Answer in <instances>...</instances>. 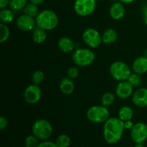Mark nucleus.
I'll return each instance as SVG.
<instances>
[{
    "mask_svg": "<svg viewBox=\"0 0 147 147\" xmlns=\"http://www.w3.org/2000/svg\"><path fill=\"white\" fill-rule=\"evenodd\" d=\"M9 4V0H0V8H7V6Z\"/></svg>",
    "mask_w": 147,
    "mask_h": 147,
    "instance_id": "nucleus-33",
    "label": "nucleus"
},
{
    "mask_svg": "<svg viewBox=\"0 0 147 147\" xmlns=\"http://www.w3.org/2000/svg\"><path fill=\"white\" fill-rule=\"evenodd\" d=\"M60 90L63 94L70 95L75 90V84L73 79L68 77L64 78L60 80Z\"/></svg>",
    "mask_w": 147,
    "mask_h": 147,
    "instance_id": "nucleus-17",
    "label": "nucleus"
},
{
    "mask_svg": "<svg viewBox=\"0 0 147 147\" xmlns=\"http://www.w3.org/2000/svg\"><path fill=\"white\" fill-rule=\"evenodd\" d=\"M115 100V95L111 92H106L101 97V104L103 106L109 107L111 106Z\"/></svg>",
    "mask_w": 147,
    "mask_h": 147,
    "instance_id": "nucleus-25",
    "label": "nucleus"
},
{
    "mask_svg": "<svg viewBox=\"0 0 147 147\" xmlns=\"http://www.w3.org/2000/svg\"><path fill=\"white\" fill-rule=\"evenodd\" d=\"M39 139H37L34 135H30L27 136L24 141L25 147H37L39 145Z\"/></svg>",
    "mask_w": 147,
    "mask_h": 147,
    "instance_id": "nucleus-29",
    "label": "nucleus"
},
{
    "mask_svg": "<svg viewBox=\"0 0 147 147\" xmlns=\"http://www.w3.org/2000/svg\"><path fill=\"white\" fill-rule=\"evenodd\" d=\"M88 119L94 123H105L109 119L110 113L106 106H93L88 110L86 113Z\"/></svg>",
    "mask_w": 147,
    "mask_h": 147,
    "instance_id": "nucleus-6",
    "label": "nucleus"
},
{
    "mask_svg": "<svg viewBox=\"0 0 147 147\" xmlns=\"http://www.w3.org/2000/svg\"><path fill=\"white\" fill-rule=\"evenodd\" d=\"M36 25L45 31L53 30L57 27L59 19L57 14L53 10L44 9L39 12L35 17Z\"/></svg>",
    "mask_w": 147,
    "mask_h": 147,
    "instance_id": "nucleus-2",
    "label": "nucleus"
},
{
    "mask_svg": "<svg viewBox=\"0 0 147 147\" xmlns=\"http://www.w3.org/2000/svg\"><path fill=\"white\" fill-rule=\"evenodd\" d=\"M45 78L44 73L42 70H36L33 73L32 76V83L34 85H39L43 81Z\"/></svg>",
    "mask_w": 147,
    "mask_h": 147,
    "instance_id": "nucleus-28",
    "label": "nucleus"
},
{
    "mask_svg": "<svg viewBox=\"0 0 147 147\" xmlns=\"http://www.w3.org/2000/svg\"><path fill=\"white\" fill-rule=\"evenodd\" d=\"M118 39V33L114 29L109 28L105 30L102 34V40L106 45H111L114 43Z\"/></svg>",
    "mask_w": 147,
    "mask_h": 147,
    "instance_id": "nucleus-18",
    "label": "nucleus"
},
{
    "mask_svg": "<svg viewBox=\"0 0 147 147\" xmlns=\"http://www.w3.org/2000/svg\"><path fill=\"white\" fill-rule=\"evenodd\" d=\"M132 69L135 73L143 75L147 72V57L146 56H139L136 57L132 65Z\"/></svg>",
    "mask_w": 147,
    "mask_h": 147,
    "instance_id": "nucleus-15",
    "label": "nucleus"
},
{
    "mask_svg": "<svg viewBox=\"0 0 147 147\" xmlns=\"http://www.w3.org/2000/svg\"><path fill=\"white\" fill-rule=\"evenodd\" d=\"M111 1H114V2H115V1H116V0H111Z\"/></svg>",
    "mask_w": 147,
    "mask_h": 147,
    "instance_id": "nucleus-40",
    "label": "nucleus"
},
{
    "mask_svg": "<svg viewBox=\"0 0 147 147\" xmlns=\"http://www.w3.org/2000/svg\"><path fill=\"white\" fill-rule=\"evenodd\" d=\"M140 76L141 75L137 73H131L127 80L133 86L134 88H139L142 84V79Z\"/></svg>",
    "mask_w": 147,
    "mask_h": 147,
    "instance_id": "nucleus-27",
    "label": "nucleus"
},
{
    "mask_svg": "<svg viewBox=\"0 0 147 147\" xmlns=\"http://www.w3.org/2000/svg\"><path fill=\"white\" fill-rule=\"evenodd\" d=\"M132 102L139 108L147 107V88H138L132 95Z\"/></svg>",
    "mask_w": 147,
    "mask_h": 147,
    "instance_id": "nucleus-13",
    "label": "nucleus"
},
{
    "mask_svg": "<svg viewBox=\"0 0 147 147\" xmlns=\"http://www.w3.org/2000/svg\"><path fill=\"white\" fill-rule=\"evenodd\" d=\"M134 123L131 121H125L124 122V127H125V129H129V130H131V129L133 128L134 126Z\"/></svg>",
    "mask_w": 147,
    "mask_h": 147,
    "instance_id": "nucleus-34",
    "label": "nucleus"
},
{
    "mask_svg": "<svg viewBox=\"0 0 147 147\" xmlns=\"http://www.w3.org/2000/svg\"><path fill=\"white\" fill-rule=\"evenodd\" d=\"M71 143L70 136L67 134H60L56 139L55 144L58 147H68Z\"/></svg>",
    "mask_w": 147,
    "mask_h": 147,
    "instance_id": "nucleus-24",
    "label": "nucleus"
},
{
    "mask_svg": "<svg viewBox=\"0 0 147 147\" xmlns=\"http://www.w3.org/2000/svg\"><path fill=\"white\" fill-rule=\"evenodd\" d=\"M116 96L121 99H127L134 93V87L128 80L120 81L116 88Z\"/></svg>",
    "mask_w": 147,
    "mask_h": 147,
    "instance_id": "nucleus-12",
    "label": "nucleus"
},
{
    "mask_svg": "<svg viewBox=\"0 0 147 147\" xmlns=\"http://www.w3.org/2000/svg\"><path fill=\"white\" fill-rule=\"evenodd\" d=\"M7 126H8V121H7V119L5 117H4V116H1L0 118V129L1 131L4 130V129H5L7 127Z\"/></svg>",
    "mask_w": 147,
    "mask_h": 147,
    "instance_id": "nucleus-32",
    "label": "nucleus"
},
{
    "mask_svg": "<svg viewBox=\"0 0 147 147\" xmlns=\"http://www.w3.org/2000/svg\"><path fill=\"white\" fill-rule=\"evenodd\" d=\"M134 147H145L142 144H136Z\"/></svg>",
    "mask_w": 147,
    "mask_h": 147,
    "instance_id": "nucleus-38",
    "label": "nucleus"
},
{
    "mask_svg": "<svg viewBox=\"0 0 147 147\" xmlns=\"http://www.w3.org/2000/svg\"><path fill=\"white\" fill-rule=\"evenodd\" d=\"M57 46L59 49L65 53H72L75 49V43L68 37H63L59 39Z\"/></svg>",
    "mask_w": 147,
    "mask_h": 147,
    "instance_id": "nucleus-16",
    "label": "nucleus"
},
{
    "mask_svg": "<svg viewBox=\"0 0 147 147\" xmlns=\"http://www.w3.org/2000/svg\"><path fill=\"white\" fill-rule=\"evenodd\" d=\"M67 77L71 79H76L78 77L79 70L76 67H70L67 72Z\"/></svg>",
    "mask_w": 147,
    "mask_h": 147,
    "instance_id": "nucleus-30",
    "label": "nucleus"
},
{
    "mask_svg": "<svg viewBox=\"0 0 147 147\" xmlns=\"http://www.w3.org/2000/svg\"><path fill=\"white\" fill-rule=\"evenodd\" d=\"M131 138L136 144H142L147 139V125L139 122L134 125L131 129Z\"/></svg>",
    "mask_w": 147,
    "mask_h": 147,
    "instance_id": "nucleus-9",
    "label": "nucleus"
},
{
    "mask_svg": "<svg viewBox=\"0 0 147 147\" xmlns=\"http://www.w3.org/2000/svg\"><path fill=\"white\" fill-rule=\"evenodd\" d=\"M23 11H24V14L31 16V17H34V18H35L37 16V14H39L37 5L32 2L27 3V5L23 9Z\"/></svg>",
    "mask_w": 147,
    "mask_h": 147,
    "instance_id": "nucleus-22",
    "label": "nucleus"
},
{
    "mask_svg": "<svg viewBox=\"0 0 147 147\" xmlns=\"http://www.w3.org/2000/svg\"><path fill=\"white\" fill-rule=\"evenodd\" d=\"M95 57L94 53L90 49L78 48L73 52L72 60L76 65L86 67L94 62Z\"/></svg>",
    "mask_w": 147,
    "mask_h": 147,
    "instance_id": "nucleus-3",
    "label": "nucleus"
},
{
    "mask_svg": "<svg viewBox=\"0 0 147 147\" xmlns=\"http://www.w3.org/2000/svg\"><path fill=\"white\" fill-rule=\"evenodd\" d=\"M83 40L91 48H97L103 42L102 35H100L97 30L93 27H88L84 30L83 33Z\"/></svg>",
    "mask_w": 147,
    "mask_h": 147,
    "instance_id": "nucleus-8",
    "label": "nucleus"
},
{
    "mask_svg": "<svg viewBox=\"0 0 147 147\" xmlns=\"http://www.w3.org/2000/svg\"><path fill=\"white\" fill-rule=\"evenodd\" d=\"M32 134L37 139L46 140L52 136L53 132L51 123L46 119H38L34 122L32 127Z\"/></svg>",
    "mask_w": 147,
    "mask_h": 147,
    "instance_id": "nucleus-4",
    "label": "nucleus"
},
{
    "mask_svg": "<svg viewBox=\"0 0 147 147\" xmlns=\"http://www.w3.org/2000/svg\"><path fill=\"white\" fill-rule=\"evenodd\" d=\"M27 4V0H9L10 9L13 11H20L23 9Z\"/></svg>",
    "mask_w": 147,
    "mask_h": 147,
    "instance_id": "nucleus-23",
    "label": "nucleus"
},
{
    "mask_svg": "<svg viewBox=\"0 0 147 147\" xmlns=\"http://www.w3.org/2000/svg\"><path fill=\"white\" fill-rule=\"evenodd\" d=\"M42 96V90L40 86L32 84L26 88L24 92V98L29 104H35L40 100Z\"/></svg>",
    "mask_w": 147,
    "mask_h": 147,
    "instance_id": "nucleus-10",
    "label": "nucleus"
},
{
    "mask_svg": "<svg viewBox=\"0 0 147 147\" xmlns=\"http://www.w3.org/2000/svg\"><path fill=\"white\" fill-rule=\"evenodd\" d=\"M37 147H58L56 145L55 142H49V141H45L39 144Z\"/></svg>",
    "mask_w": 147,
    "mask_h": 147,
    "instance_id": "nucleus-31",
    "label": "nucleus"
},
{
    "mask_svg": "<svg viewBox=\"0 0 147 147\" xmlns=\"http://www.w3.org/2000/svg\"><path fill=\"white\" fill-rule=\"evenodd\" d=\"M124 129V122L119 118H109L103 126L105 141L111 144H116L121 139Z\"/></svg>",
    "mask_w": 147,
    "mask_h": 147,
    "instance_id": "nucleus-1",
    "label": "nucleus"
},
{
    "mask_svg": "<svg viewBox=\"0 0 147 147\" xmlns=\"http://www.w3.org/2000/svg\"><path fill=\"white\" fill-rule=\"evenodd\" d=\"M45 0H30V2L33 3V4H35L37 5H39V4H42Z\"/></svg>",
    "mask_w": 147,
    "mask_h": 147,
    "instance_id": "nucleus-36",
    "label": "nucleus"
},
{
    "mask_svg": "<svg viewBox=\"0 0 147 147\" xmlns=\"http://www.w3.org/2000/svg\"><path fill=\"white\" fill-rule=\"evenodd\" d=\"M10 36V30L7 24L1 23L0 24V42L4 43Z\"/></svg>",
    "mask_w": 147,
    "mask_h": 147,
    "instance_id": "nucleus-26",
    "label": "nucleus"
},
{
    "mask_svg": "<svg viewBox=\"0 0 147 147\" xmlns=\"http://www.w3.org/2000/svg\"><path fill=\"white\" fill-rule=\"evenodd\" d=\"M16 24L18 29L23 32H29L35 27V18L24 14L20 15L16 20Z\"/></svg>",
    "mask_w": 147,
    "mask_h": 147,
    "instance_id": "nucleus-11",
    "label": "nucleus"
},
{
    "mask_svg": "<svg viewBox=\"0 0 147 147\" xmlns=\"http://www.w3.org/2000/svg\"><path fill=\"white\" fill-rule=\"evenodd\" d=\"M126 9L123 4L121 1H115L111 6L109 14L114 20H120L124 17Z\"/></svg>",
    "mask_w": 147,
    "mask_h": 147,
    "instance_id": "nucleus-14",
    "label": "nucleus"
},
{
    "mask_svg": "<svg viewBox=\"0 0 147 147\" xmlns=\"http://www.w3.org/2000/svg\"><path fill=\"white\" fill-rule=\"evenodd\" d=\"M96 1H102V0H96Z\"/></svg>",
    "mask_w": 147,
    "mask_h": 147,
    "instance_id": "nucleus-41",
    "label": "nucleus"
},
{
    "mask_svg": "<svg viewBox=\"0 0 147 147\" xmlns=\"http://www.w3.org/2000/svg\"><path fill=\"white\" fill-rule=\"evenodd\" d=\"M144 56H146V57H147V49L144 51Z\"/></svg>",
    "mask_w": 147,
    "mask_h": 147,
    "instance_id": "nucleus-39",
    "label": "nucleus"
},
{
    "mask_svg": "<svg viewBox=\"0 0 147 147\" xmlns=\"http://www.w3.org/2000/svg\"><path fill=\"white\" fill-rule=\"evenodd\" d=\"M109 72L111 77L119 82L127 80L131 74L129 66L123 61L113 62L111 65Z\"/></svg>",
    "mask_w": 147,
    "mask_h": 147,
    "instance_id": "nucleus-5",
    "label": "nucleus"
},
{
    "mask_svg": "<svg viewBox=\"0 0 147 147\" xmlns=\"http://www.w3.org/2000/svg\"><path fill=\"white\" fill-rule=\"evenodd\" d=\"M119 118L122 121L125 122L127 121L131 120L134 116V111L131 107L129 106H122L119 111Z\"/></svg>",
    "mask_w": 147,
    "mask_h": 147,
    "instance_id": "nucleus-19",
    "label": "nucleus"
},
{
    "mask_svg": "<svg viewBox=\"0 0 147 147\" xmlns=\"http://www.w3.org/2000/svg\"><path fill=\"white\" fill-rule=\"evenodd\" d=\"M142 12H143L144 22L145 24H147V4H146V5L144 7L143 11H142Z\"/></svg>",
    "mask_w": 147,
    "mask_h": 147,
    "instance_id": "nucleus-35",
    "label": "nucleus"
},
{
    "mask_svg": "<svg viewBox=\"0 0 147 147\" xmlns=\"http://www.w3.org/2000/svg\"><path fill=\"white\" fill-rule=\"evenodd\" d=\"M46 39H47V33L45 30L39 27L34 29L32 33V40L34 42L37 44H41L45 41Z\"/></svg>",
    "mask_w": 147,
    "mask_h": 147,
    "instance_id": "nucleus-21",
    "label": "nucleus"
},
{
    "mask_svg": "<svg viewBox=\"0 0 147 147\" xmlns=\"http://www.w3.org/2000/svg\"><path fill=\"white\" fill-rule=\"evenodd\" d=\"M96 0H76L74 11L80 17H88L95 11Z\"/></svg>",
    "mask_w": 147,
    "mask_h": 147,
    "instance_id": "nucleus-7",
    "label": "nucleus"
},
{
    "mask_svg": "<svg viewBox=\"0 0 147 147\" xmlns=\"http://www.w3.org/2000/svg\"><path fill=\"white\" fill-rule=\"evenodd\" d=\"M0 20L1 23L4 24H9L14 20V14L13 10L11 9H1L0 11Z\"/></svg>",
    "mask_w": 147,
    "mask_h": 147,
    "instance_id": "nucleus-20",
    "label": "nucleus"
},
{
    "mask_svg": "<svg viewBox=\"0 0 147 147\" xmlns=\"http://www.w3.org/2000/svg\"><path fill=\"white\" fill-rule=\"evenodd\" d=\"M119 1L123 3V4H131V3L134 2L135 0H119Z\"/></svg>",
    "mask_w": 147,
    "mask_h": 147,
    "instance_id": "nucleus-37",
    "label": "nucleus"
}]
</instances>
